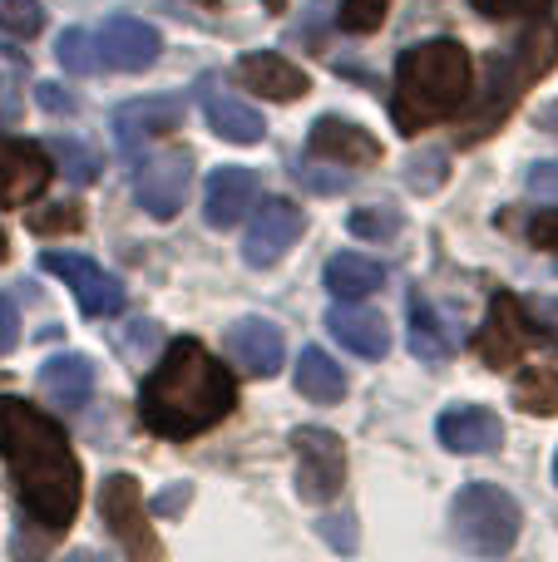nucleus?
Returning <instances> with one entry per match:
<instances>
[{
    "mask_svg": "<svg viewBox=\"0 0 558 562\" xmlns=\"http://www.w3.org/2000/svg\"><path fill=\"white\" fill-rule=\"evenodd\" d=\"M316 533H326L336 548H351V518H326V524H316Z\"/></svg>",
    "mask_w": 558,
    "mask_h": 562,
    "instance_id": "ea45409f",
    "label": "nucleus"
},
{
    "mask_svg": "<svg viewBox=\"0 0 558 562\" xmlns=\"http://www.w3.org/2000/svg\"><path fill=\"white\" fill-rule=\"evenodd\" d=\"M386 10H391V0H342L336 25H342L346 35H371V30H381Z\"/></svg>",
    "mask_w": 558,
    "mask_h": 562,
    "instance_id": "2f4dec72",
    "label": "nucleus"
},
{
    "mask_svg": "<svg viewBox=\"0 0 558 562\" xmlns=\"http://www.w3.org/2000/svg\"><path fill=\"white\" fill-rule=\"evenodd\" d=\"M183 124V99L158 94V99H129L124 109H114V138L119 148H138L148 138H164L168 128Z\"/></svg>",
    "mask_w": 558,
    "mask_h": 562,
    "instance_id": "a211bd4d",
    "label": "nucleus"
},
{
    "mask_svg": "<svg viewBox=\"0 0 558 562\" xmlns=\"http://www.w3.org/2000/svg\"><path fill=\"white\" fill-rule=\"evenodd\" d=\"M520 524H524L520 504H514V494H504L500 484H465L450 508L455 543L470 548V553H484V558L510 553L514 538H520Z\"/></svg>",
    "mask_w": 558,
    "mask_h": 562,
    "instance_id": "39448f33",
    "label": "nucleus"
},
{
    "mask_svg": "<svg viewBox=\"0 0 558 562\" xmlns=\"http://www.w3.org/2000/svg\"><path fill=\"white\" fill-rule=\"evenodd\" d=\"M193 94H198V104H203V114H208V128H213L223 144H263V134H267L263 114H257L247 99L227 94L217 75H203V79H198Z\"/></svg>",
    "mask_w": 558,
    "mask_h": 562,
    "instance_id": "f8f14e48",
    "label": "nucleus"
},
{
    "mask_svg": "<svg viewBox=\"0 0 558 562\" xmlns=\"http://www.w3.org/2000/svg\"><path fill=\"white\" fill-rule=\"evenodd\" d=\"M55 55H59V65H65L69 75H94V69H99V49H94V40H89V30H79V25H69L65 35H59Z\"/></svg>",
    "mask_w": 558,
    "mask_h": 562,
    "instance_id": "c85d7f7f",
    "label": "nucleus"
},
{
    "mask_svg": "<svg viewBox=\"0 0 558 562\" xmlns=\"http://www.w3.org/2000/svg\"><path fill=\"white\" fill-rule=\"evenodd\" d=\"M539 336L534 330V321H529V311H524V301H514L510 291H500V296L490 301V321L480 326V360L490 370H510V366H520V356H524V346Z\"/></svg>",
    "mask_w": 558,
    "mask_h": 562,
    "instance_id": "9d476101",
    "label": "nucleus"
},
{
    "mask_svg": "<svg viewBox=\"0 0 558 562\" xmlns=\"http://www.w3.org/2000/svg\"><path fill=\"white\" fill-rule=\"evenodd\" d=\"M99 518H104L109 538H114L129 558H138V562L164 558V543H158V533L144 518V494H138L134 474H109L104 484H99Z\"/></svg>",
    "mask_w": 558,
    "mask_h": 562,
    "instance_id": "423d86ee",
    "label": "nucleus"
},
{
    "mask_svg": "<svg viewBox=\"0 0 558 562\" xmlns=\"http://www.w3.org/2000/svg\"><path fill=\"white\" fill-rule=\"evenodd\" d=\"M554 484H558V454H554Z\"/></svg>",
    "mask_w": 558,
    "mask_h": 562,
    "instance_id": "a18cd8bd",
    "label": "nucleus"
},
{
    "mask_svg": "<svg viewBox=\"0 0 558 562\" xmlns=\"http://www.w3.org/2000/svg\"><path fill=\"white\" fill-rule=\"evenodd\" d=\"M297 390L306 400H316V405H336L346 395V375L322 346H306L302 360H297Z\"/></svg>",
    "mask_w": 558,
    "mask_h": 562,
    "instance_id": "5701e85b",
    "label": "nucleus"
},
{
    "mask_svg": "<svg viewBox=\"0 0 558 562\" xmlns=\"http://www.w3.org/2000/svg\"><path fill=\"white\" fill-rule=\"evenodd\" d=\"M5 257H10V247H5V233H0V262H5Z\"/></svg>",
    "mask_w": 558,
    "mask_h": 562,
    "instance_id": "37998d69",
    "label": "nucleus"
},
{
    "mask_svg": "<svg viewBox=\"0 0 558 562\" xmlns=\"http://www.w3.org/2000/svg\"><path fill=\"white\" fill-rule=\"evenodd\" d=\"M40 25H45L40 0H0V30H5V35L30 40V35H40Z\"/></svg>",
    "mask_w": 558,
    "mask_h": 562,
    "instance_id": "473e14b6",
    "label": "nucleus"
},
{
    "mask_svg": "<svg viewBox=\"0 0 558 562\" xmlns=\"http://www.w3.org/2000/svg\"><path fill=\"white\" fill-rule=\"evenodd\" d=\"M445 178H450V164H445L440 148H421V154L405 158V183H411L415 193H435Z\"/></svg>",
    "mask_w": 558,
    "mask_h": 562,
    "instance_id": "c756f323",
    "label": "nucleus"
},
{
    "mask_svg": "<svg viewBox=\"0 0 558 562\" xmlns=\"http://www.w3.org/2000/svg\"><path fill=\"white\" fill-rule=\"evenodd\" d=\"M470 5L490 20H510V15H544L554 0H470Z\"/></svg>",
    "mask_w": 558,
    "mask_h": 562,
    "instance_id": "72a5a7b5",
    "label": "nucleus"
},
{
    "mask_svg": "<svg viewBox=\"0 0 558 562\" xmlns=\"http://www.w3.org/2000/svg\"><path fill=\"white\" fill-rule=\"evenodd\" d=\"M227 356H233V366H243L247 375H257V380L277 375V370H282V330L263 316L237 321V326L227 330Z\"/></svg>",
    "mask_w": 558,
    "mask_h": 562,
    "instance_id": "6ab92c4d",
    "label": "nucleus"
},
{
    "mask_svg": "<svg viewBox=\"0 0 558 562\" xmlns=\"http://www.w3.org/2000/svg\"><path fill=\"white\" fill-rule=\"evenodd\" d=\"M554 65H558V25L549 20V10H544V15L529 20V30H524L514 45H504L500 55L490 59V79H484L480 109L465 119L460 144H480V138H490L494 128L510 119V109L520 104L524 89H529L534 79L549 75Z\"/></svg>",
    "mask_w": 558,
    "mask_h": 562,
    "instance_id": "20e7f679",
    "label": "nucleus"
},
{
    "mask_svg": "<svg viewBox=\"0 0 558 562\" xmlns=\"http://www.w3.org/2000/svg\"><path fill=\"white\" fill-rule=\"evenodd\" d=\"M183 504H188V484H178L168 498H158V514H178Z\"/></svg>",
    "mask_w": 558,
    "mask_h": 562,
    "instance_id": "79ce46f5",
    "label": "nucleus"
},
{
    "mask_svg": "<svg viewBox=\"0 0 558 562\" xmlns=\"http://www.w3.org/2000/svg\"><path fill=\"white\" fill-rule=\"evenodd\" d=\"M257 203V173L253 168H213L208 178V193H203V217L208 227H237Z\"/></svg>",
    "mask_w": 558,
    "mask_h": 562,
    "instance_id": "dca6fc26",
    "label": "nucleus"
},
{
    "mask_svg": "<svg viewBox=\"0 0 558 562\" xmlns=\"http://www.w3.org/2000/svg\"><path fill=\"white\" fill-rule=\"evenodd\" d=\"M529 243L539 247V252L558 257V207H544V213L529 217Z\"/></svg>",
    "mask_w": 558,
    "mask_h": 562,
    "instance_id": "f704fd0d",
    "label": "nucleus"
},
{
    "mask_svg": "<svg viewBox=\"0 0 558 562\" xmlns=\"http://www.w3.org/2000/svg\"><path fill=\"white\" fill-rule=\"evenodd\" d=\"M405 336H411V350L421 360H445L455 350L450 336H445V326H440V316L431 311L425 296H411V326H405Z\"/></svg>",
    "mask_w": 558,
    "mask_h": 562,
    "instance_id": "393cba45",
    "label": "nucleus"
},
{
    "mask_svg": "<svg viewBox=\"0 0 558 562\" xmlns=\"http://www.w3.org/2000/svg\"><path fill=\"white\" fill-rule=\"evenodd\" d=\"M233 405H237V385H233V375H227V366H217V360L188 336L164 350V366L144 380V395H138L144 425L164 439L203 435L217 419H227Z\"/></svg>",
    "mask_w": 558,
    "mask_h": 562,
    "instance_id": "f03ea898",
    "label": "nucleus"
},
{
    "mask_svg": "<svg viewBox=\"0 0 558 562\" xmlns=\"http://www.w3.org/2000/svg\"><path fill=\"white\" fill-rule=\"evenodd\" d=\"M40 104L55 109V114H69V109H75V99L59 94V85H40Z\"/></svg>",
    "mask_w": 558,
    "mask_h": 562,
    "instance_id": "a19ab883",
    "label": "nucleus"
},
{
    "mask_svg": "<svg viewBox=\"0 0 558 562\" xmlns=\"http://www.w3.org/2000/svg\"><path fill=\"white\" fill-rule=\"evenodd\" d=\"M40 267L69 281V291H75V301H79V311H85V316H114V311L124 306V286H119V281L109 277L99 262H89V257H79V252H45V257H40Z\"/></svg>",
    "mask_w": 558,
    "mask_h": 562,
    "instance_id": "9b49d317",
    "label": "nucleus"
},
{
    "mask_svg": "<svg viewBox=\"0 0 558 562\" xmlns=\"http://www.w3.org/2000/svg\"><path fill=\"white\" fill-rule=\"evenodd\" d=\"M49 173H55V164H49L45 148L20 144V138H0V207L35 203L45 193Z\"/></svg>",
    "mask_w": 558,
    "mask_h": 562,
    "instance_id": "4468645a",
    "label": "nucleus"
},
{
    "mask_svg": "<svg viewBox=\"0 0 558 562\" xmlns=\"http://www.w3.org/2000/svg\"><path fill=\"white\" fill-rule=\"evenodd\" d=\"M514 405L524 415H558V370L554 366H529L514 385Z\"/></svg>",
    "mask_w": 558,
    "mask_h": 562,
    "instance_id": "a878e982",
    "label": "nucleus"
},
{
    "mask_svg": "<svg viewBox=\"0 0 558 562\" xmlns=\"http://www.w3.org/2000/svg\"><path fill=\"white\" fill-rule=\"evenodd\" d=\"M381 281H386L381 262H371V257H356V252L332 257V267H326V286H332L336 296H346V301L371 296V291L381 286Z\"/></svg>",
    "mask_w": 558,
    "mask_h": 562,
    "instance_id": "b1692460",
    "label": "nucleus"
},
{
    "mask_svg": "<svg viewBox=\"0 0 558 562\" xmlns=\"http://www.w3.org/2000/svg\"><path fill=\"white\" fill-rule=\"evenodd\" d=\"M20 114H25V104H20V89L10 85L5 75H0V128L20 124Z\"/></svg>",
    "mask_w": 558,
    "mask_h": 562,
    "instance_id": "58836bf2",
    "label": "nucleus"
},
{
    "mask_svg": "<svg viewBox=\"0 0 558 562\" xmlns=\"http://www.w3.org/2000/svg\"><path fill=\"white\" fill-rule=\"evenodd\" d=\"M45 154H49V158H59V168H65L69 183H94V178H99V158H94V148H85L79 138H49Z\"/></svg>",
    "mask_w": 558,
    "mask_h": 562,
    "instance_id": "bb28decb",
    "label": "nucleus"
},
{
    "mask_svg": "<svg viewBox=\"0 0 558 562\" xmlns=\"http://www.w3.org/2000/svg\"><path fill=\"white\" fill-rule=\"evenodd\" d=\"M0 459L20 508L49 533H65L79 508V464L65 429L20 395H0Z\"/></svg>",
    "mask_w": 558,
    "mask_h": 562,
    "instance_id": "f257e3e1",
    "label": "nucleus"
},
{
    "mask_svg": "<svg viewBox=\"0 0 558 562\" xmlns=\"http://www.w3.org/2000/svg\"><path fill=\"white\" fill-rule=\"evenodd\" d=\"M193 188V148H164V154L144 158L134 173V198L148 217H174L188 203Z\"/></svg>",
    "mask_w": 558,
    "mask_h": 562,
    "instance_id": "6e6552de",
    "label": "nucleus"
},
{
    "mask_svg": "<svg viewBox=\"0 0 558 562\" xmlns=\"http://www.w3.org/2000/svg\"><path fill=\"white\" fill-rule=\"evenodd\" d=\"M306 148L316 158H332V164H351V168H371L381 164V144L366 134L351 119H316L312 134H306Z\"/></svg>",
    "mask_w": 558,
    "mask_h": 562,
    "instance_id": "f3484780",
    "label": "nucleus"
},
{
    "mask_svg": "<svg viewBox=\"0 0 558 562\" xmlns=\"http://www.w3.org/2000/svg\"><path fill=\"white\" fill-rule=\"evenodd\" d=\"M40 385H45V395L55 400V405H69L79 409L89 400V390H94V360L89 356H49L45 366H40Z\"/></svg>",
    "mask_w": 558,
    "mask_h": 562,
    "instance_id": "4be33fe9",
    "label": "nucleus"
},
{
    "mask_svg": "<svg viewBox=\"0 0 558 562\" xmlns=\"http://www.w3.org/2000/svg\"><path fill=\"white\" fill-rule=\"evenodd\" d=\"M297 178H302V188H312V193H342L346 188L342 173H326V168H316V164H297Z\"/></svg>",
    "mask_w": 558,
    "mask_h": 562,
    "instance_id": "c9c22d12",
    "label": "nucleus"
},
{
    "mask_svg": "<svg viewBox=\"0 0 558 562\" xmlns=\"http://www.w3.org/2000/svg\"><path fill=\"white\" fill-rule=\"evenodd\" d=\"M346 227H351L356 237H366V243H391V237L401 233V213H395V207H386V203L356 207V213L346 217Z\"/></svg>",
    "mask_w": 558,
    "mask_h": 562,
    "instance_id": "cd10ccee",
    "label": "nucleus"
},
{
    "mask_svg": "<svg viewBox=\"0 0 558 562\" xmlns=\"http://www.w3.org/2000/svg\"><path fill=\"white\" fill-rule=\"evenodd\" d=\"M263 5H267V10H282V0H263Z\"/></svg>",
    "mask_w": 558,
    "mask_h": 562,
    "instance_id": "c03bdc74",
    "label": "nucleus"
},
{
    "mask_svg": "<svg viewBox=\"0 0 558 562\" xmlns=\"http://www.w3.org/2000/svg\"><path fill=\"white\" fill-rule=\"evenodd\" d=\"M302 233H306L302 207L287 203V198H272V203L253 207V223H247V233H243V262L257 267V272H267V267H277L287 252H292Z\"/></svg>",
    "mask_w": 558,
    "mask_h": 562,
    "instance_id": "1a4fd4ad",
    "label": "nucleus"
},
{
    "mask_svg": "<svg viewBox=\"0 0 558 562\" xmlns=\"http://www.w3.org/2000/svg\"><path fill=\"white\" fill-rule=\"evenodd\" d=\"M94 49H99V65L138 75V69H148L158 59L164 40H158V30L144 25L138 15H109L104 30H99V40H94Z\"/></svg>",
    "mask_w": 558,
    "mask_h": 562,
    "instance_id": "ddd939ff",
    "label": "nucleus"
},
{
    "mask_svg": "<svg viewBox=\"0 0 558 562\" xmlns=\"http://www.w3.org/2000/svg\"><path fill=\"white\" fill-rule=\"evenodd\" d=\"M475 59L460 40H421L395 59V99L391 114L401 134H421V128L440 124V119L460 114L470 99Z\"/></svg>",
    "mask_w": 558,
    "mask_h": 562,
    "instance_id": "7ed1b4c3",
    "label": "nucleus"
},
{
    "mask_svg": "<svg viewBox=\"0 0 558 562\" xmlns=\"http://www.w3.org/2000/svg\"><path fill=\"white\" fill-rule=\"evenodd\" d=\"M25 223H30V233H40V237H55V233H79V227H85V207H75V203L30 207V213H25Z\"/></svg>",
    "mask_w": 558,
    "mask_h": 562,
    "instance_id": "7c9ffc66",
    "label": "nucleus"
},
{
    "mask_svg": "<svg viewBox=\"0 0 558 562\" xmlns=\"http://www.w3.org/2000/svg\"><path fill=\"white\" fill-rule=\"evenodd\" d=\"M15 346H20V311L15 301L0 296V356H10Z\"/></svg>",
    "mask_w": 558,
    "mask_h": 562,
    "instance_id": "e433bc0d",
    "label": "nucleus"
},
{
    "mask_svg": "<svg viewBox=\"0 0 558 562\" xmlns=\"http://www.w3.org/2000/svg\"><path fill=\"white\" fill-rule=\"evenodd\" d=\"M237 79H243L253 94H263V99H287V104L306 94V75L292 65V59L272 55V49H253V55L237 59Z\"/></svg>",
    "mask_w": 558,
    "mask_h": 562,
    "instance_id": "412c9836",
    "label": "nucleus"
},
{
    "mask_svg": "<svg viewBox=\"0 0 558 562\" xmlns=\"http://www.w3.org/2000/svg\"><path fill=\"white\" fill-rule=\"evenodd\" d=\"M524 183H529L534 198H554V203H558V164H534Z\"/></svg>",
    "mask_w": 558,
    "mask_h": 562,
    "instance_id": "4c0bfd02",
    "label": "nucleus"
},
{
    "mask_svg": "<svg viewBox=\"0 0 558 562\" xmlns=\"http://www.w3.org/2000/svg\"><path fill=\"white\" fill-rule=\"evenodd\" d=\"M440 445L450 454H494L504 445V425L494 409L484 405H460V409H445L440 425H435Z\"/></svg>",
    "mask_w": 558,
    "mask_h": 562,
    "instance_id": "2eb2a0df",
    "label": "nucleus"
},
{
    "mask_svg": "<svg viewBox=\"0 0 558 562\" xmlns=\"http://www.w3.org/2000/svg\"><path fill=\"white\" fill-rule=\"evenodd\" d=\"M326 326H332V336L361 360H381L386 350H391V326H386V316L371 311V306H361V301H351V306H332Z\"/></svg>",
    "mask_w": 558,
    "mask_h": 562,
    "instance_id": "aec40b11",
    "label": "nucleus"
},
{
    "mask_svg": "<svg viewBox=\"0 0 558 562\" xmlns=\"http://www.w3.org/2000/svg\"><path fill=\"white\" fill-rule=\"evenodd\" d=\"M292 454H297V494L306 504H332L346 484V445L332 429L302 425L292 435Z\"/></svg>",
    "mask_w": 558,
    "mask_h": 562,
    "instance_id": "0eeeda50",
    "label": "nucleus"
}]
</instances>
